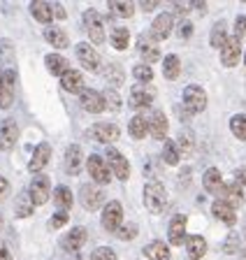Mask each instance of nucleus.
<instances>
[{
  "instance_id": "5",
  "label": "nucleus",
  "mask_w": 246,
  "mask_h": 260,
  "mask_svg": "<svg viewBox=\"0 0 246 260\" xmlns=\"http://www.w3.org/2000/svg\"><path fill=\"white\" fill-rule=\"evenodd\" d=\"M172 30H174V16H172L170 12H163V14H158L156 19H153L151 30H149V38H151L153 42L167 40Z\"/></svg>"
},
{
  "instance_id": "35",
  "label": "nucleus",
  "mask_w": 246,
  "mask_h": 260,
  "mask_svg": "<svg viewBox=\"0 0 246 260\" xmlns=\"http://www.w3.org/2000/svg\"><path fill=\"white\" fill-rule=\"evenodd\" d=\"M130 135L135 137V140H142V137H147V130H149V123H147V116H142V114H135L130 119Z\"/></svg>"
},
{
  "instance_id": "26",
  "label": "nucleus",
  "mask_w": 246,
  "mask_h": 260,
  "mask_svg": "<svg viewBox=\"0 0 246 260\" xmlns=\"http://www.w3.org/2000/svg\"><path fill=\"white\" fill-rule=\"evenodd\" d=\"M186 251L191 255V260H200L207 253V242L202 235H188L186 237Z\"/></svg>"
},
{
  "instance_id": "33",
  "label": "nucleus",
  "mask_w": 246,
  "mask_h": 260,
  "mask_svg": "<svg viewBox=\"0 0 246 260\" xmlns=\"http://www.w3.org/2000/svg\"><path fill=\"white\" fill-rule=\"evenodd\" d=\"M30 14L35 16V21L40 23H49L54 19V10H51L49 3H33L30 5Z\"/></svg>"
},
{
  "instance_id": "7",
  "label": "nucleus",
  "mask_w": 246,
  "mask_h": 260,
  "mask_svg": "<svg viewBox=\"0 0 246 260\" xmlns=\"http://www.w3.org/2000/svg\"><path fill=\"white\" fill-rule=\"evenodd\" d=\"M121 221H123V207H121L119 200H112L110 205H104L102 209V228L107 233H116L121 228Z\"/></svg>"
},
{
  "instance_id": "3",
  "label": "nucleus",
  "mask_w": 246,
  "mask_h": 260,
  "mask_svg": "<svg viewBox=\"0 0 246 260\" xmlns=\"http://www.w3.org/2000/svg\"><path fill=\"white\" fill-rule=\"evenodd\" d=\"M28 195H30V200H33L35 207H42L44 202L51 198V184L49 179L44 177V174H35L30 186H28Z\"/></svg>"
},
{
  "instance_id": "48",
  "label": "nucleus",
  "mask_w": 246,
  "mask_h": 260,
  "mask_svg": "<svg viewBox=\"0 0 246 260\" xmlns=\"http://www.w3.org/2000/svg\"><path fill=\"white\" fill-rule=\"evenodd\" d=\"M246 35V16H237L235 19V38L241 40Z\"/></svg>"
},
{
  "instance_id": "13",
  "label": "nucleus",
  "mask_w": 246,
  "mask_h": 260,
  "mask_svg": "<svg viewBox=\"0 0 246 260\" xmlns=\"http://www.w3.org/2000/svg\"><path fill=\"white\" fill-rule=\"evenodd\" d=\"M75 54H77V58H79V63L86 68V70H91V72H95L100 68V54L95 51L93 47L88 42H82V44H77L75 47Z\"/></svg>"
},
{
  "instance_id": "53",
  "label": "nucleus",
  "mask_w": 246,
  "mask_h": 260,
  "mask_svg": "<svg viewBox=\"0 0 246 260\" xmlns=\"http://www.w3.org/2000/svg\"><path fill=\"white\" fill-rule=\"evenodd\" d=\"M235 184H239L241 188L246 186V168H239V170L235 172Z\"/></svg>"
},
{
  "instance_id": "11",
  "label": "nucleus",
  "mask_w": 246,
  "mask_h": 260,
  "mask_svg": "<svg viewBox=\"0 0 246 260\" xmlns=\"http://www.w3.org/2000/svg\"><path fill=\"white\" fill-rule=\"evenodd\" d=\"M86 168H88V174H91V179H93L95 184H110V177H112L110 165H107L100 156H88Z\"/></svg>"
},
{
  "instance_id": "36",
  "label": "nucleus",
  "mask_w": 246,
  "mask_h": 260,
  "mask_svg": "<svg viewBox=\"0 0 246 260\" xmlns=\"http://www.w3.org/2000/svg\"><path fill=\"white\" fill-rule=\"evenodd\" d=\"M112 47L116 49V51H123V49H128V42H130V32H128V28L119 26L112 30Z\"/></svg>"
},
{
  "instance_id": "39",
  "label": "nucleus",
  "mask_w": 246,
  "mask_h": 260,
  "mask_svg": "<svg viewBox=\"0 0 246 260\" xmlns=\"http://www.w3.org/2000/svg\"><path fill=\"white\" fill-rule=\"evenodd\" d=\"M230 130H232V135L237 140L246 142V116L244 114H235L232 119H230Z\"/></svg>"
},
{
  "instance_id": "30",
  "label": "nucleus",
  "mask_w": 246,
  "mask_h": 260,
  "mask_svg": "<svg viewBox=\"0 0 246 260\" xmlns=\"http://www.w3.org/2000/svg\"><path fill=\"white\" fill-rule=\"evenodd\" d=\"M144 255L149 260H170V249H167V244L165 242H151L144 246Z\"/></svg>"
},
{
  "instance_id": "6",
  "label": "nucleus",
  "mask_w": 246,
  "mask_h": 260,
  "mask_svg": "<svg viewBox=\"0 0 246 260\" xmlns=\"http://www.w3.org/2000/svg\"><path fill=\"white\" fill-rule=\"evenodd\" d=\"M79 202L86 211H95L104 205V193L98 188V186H91V184H84L79 188Z\"/></svg>"
},
{
  "instance_id": "1",
  "label": "nucleus",
  "mask_w": 246,
  "mask_h": 260,
  "mask_svg": "<svg viewBox=\"0 0 246 260\" xmlns=\"http://www.w3.org/2000/svg\"><path fill=\"white\" fill-rule=\"evenodd\" d=\"M167 202H170V195H167L165 186L160 181H147V186H144V207L151 214H163Z\"/></svg>"
},
{
  "instance_id": "16",
  "label": "nucleus",
  "mask_w": 246,
  "mask_h": 260,
  "mask_svg": "<svg viewBox=\"0 0 246 260\" xmlns=\"http://www.w3.org/2000/svg\"><path fill=\"white\" fill-rule=\"evenodd\" d=\"M14 79H17V75L12 70L3 72V79H0V107L3 109L12 107V103H14Z\"/></svg>"
},
{
  "instance_id": "51",
  "label": "nucleus",
  "mask_w": 246,
  "mask_h": 260,
  "mask_svg": "<svg viewBox=\"0 0 246 260\" xmlns=\"http://www.w3.org/2000/svg\"><path fill=\"white\" fill-rule=\"evenodd\" d=\"M237 242H239V237L237 235H230L228 237V242H225V253H235L239 246H237Z\"/></svg>"
},
{
  "instance_id": "60",
  "label": "nucleus",
  "mask_w": 246,
  "mask_h": 260,
  "mask_svg": "<svg viewBox=\"0 0 246 260\" xmlns=\"http://www.w3.org/2000/svg\"><path fill=\"white\" fill-rule=\"evenodd\" d=\"M0 79H3V75H0Z\"/></svg>"
},
{
  "instance_id": "50",
  "label": "nucleus",
  "mask_w": 246,
  "mask_h": 260,
  "mask_svg": "<svg viewBox=\"0 0 246 260\" xmlns=\"http://www.w3.org/2000/svg\"><path fill=\"white\" fill-rule=\"evenodd\" d=\"M193 35V23L191 21H181V26H179V38L181 40H188Z\"/></svg>"
},
{
  "instance_id": "45",
  "label": "nucleus",
  "mask_w": 246,
  "mask_h": 260,
  "mask_svg": "<svg viewBox=\"0 0 246 260\" xmlns=\"http://www.w3.org/2000/svg\"><path fill=\"white\" fill-rule=\"evenodd\" d=\"M91 260H119L116 258V251L110 249V246H100L91 253Z\"/></svg>"
},
{
  "instance_id": "28",
  "label": "nucleus",
  "mask_w": 246,
  "mask_h": 260,
  "mask_svg": "<svg viewBox=\"0 0 246 260\" xmlns=\"http://www.w3.org/2000/svg\"><path fill=\"white\" fill-rule=\"evenodd\" d=\"M60 86L65 88L67 93H79L84 88V77H82V72L79 70H67L65 75L60 77Z\"/></svg>"
},
{
  "instance_id": "15",
  "label": "nucleus",
  "mask_w": 246,
  "mask_h": 260,
  "mask_svg": "<svg viewBox=\"0 0 246 260\" xmlns=\"http://www.w3.org/2000/svg\"><path fill=\"white\" fill-rule=\"evenodd\" d=\"M186 216L184 214H177L172 216L170 228H167V239H170L172 246H184L186 244Z\"/></svg>"
},
{
  "instance_id": "19",
  "label": "nucleus",
  "mask_w": 246,
  "mask_h": 260,
  "mask_svg": "<svg viewBox=\"0 0 246 260\" xmlns=\"http://www.w3.org/2000/svg\"><path fill=\"white\" fill-rule=\"evenodd\" d=\"M219 195H221V200L228 202L232 209H237V207L244 202V188H241L239 184H235V181H232V184H223Z\"/></svg>"
},
{
  "instance_id": "41",
  "label": "nucleus",
  "mask_w": 246,
  "mask_h": 260,
  "mask_svg": "<svg viewBox=\"0 0 246 260\" xmlns=\"http://www.w3.org/2000/svg\"><path fill=\"white\" fill-rule=\"evenodd\" d=\"M102 100H104V109H110V112H119L121 109V95L116 91H112V88H107L102 93Z\"/></svg>"
},
{
  "instance_id": "9",
  "label": "nucleus",
  "mask_w": 246,
  "mask_h": 260,
  "mask_svg": "<svg viewBox=\"0 0 246 260\" xmlns=\"http://www.w3.org/2000/svg\"><path fill=\"white\" fill-rule=\"evenodd\" d=\"M107 160H110V172L116 174V179H121V181H126L128 177H130V165H128V158L123 156L121 151H116V149H107Z\"/></svg>"
},
{
  "instance_id": "12",
  "label": "nucleus",
  "mask_w": 246,
  "mask_h": 260,
  "mask_svg": "<svg viewBox=\"0 0 246 260\" xmlns=\"http://www.w3.org/2000/svg\"><path fill=\"white\" fill-rule=\"evenodd\" d=\"M17 140H19L17 121L5 119L0 123V149H3V151H12V149L17 146Z\"/></svg>"
},
{
  "instance_id": "40",
  "label": "nucleus",
  "mask_w": 246,
  "mask_h": 260,
  "mask_svg": "<svg viewBox=\"0 0 246 260\" xmlns=\"http://www.w3.org/2000/svg\"><path fill=\"white\" fill-rule=\"evenodd\" d=\"M54 198H56V202L60 205V209L63 211H67L72 207V193H70L67 186H58V188L54 190Z\"/></svg>"
},
{
  "instance_id": "29",
  "label": "nucleus",
  "mask_w": 246,
  "mask_h": 260,
  "mask_svg": "<svg viewBox=\"0 0 246 260\" xmlns=\"http://www.w3.org/2000/svg\"><path fill=\"white\" fill-rule=\"evenodd\" d=\"M202 184H204V188H207V193L219 195L221 188H223V174H221V170L209 168L202 177Z\"/></svg>"
},
{
  "instance_id": "32",
  "label": "nucleus",
  "mask_w": 246,
  "mask_h": 260,
  "mask_svg": "<svg viewBox=\"0 0 246 260\" xmlns=\"http://www.w3.org/2000/svg\"><path fill=\"white\" fill-rule=\"evenodd\" d=\"M228 26H225V21H216L212 28V35H209V44L216 49H221L225 44V40H228Z\"/></svg>"
},
{
  "instance_id": "43",
  "label": "nucleus",
  "mask_w": 246,
  "mask_h": 260,
  "mask_svg": "<svg viewBox=\"0 0 246 260\" xmlns=\"http://www.w3.org/2000/svg\"><path fill=\"white\" fill-rule=\"evenodd\" d=\"M132 77H135L137 81H151L153 79V70H151V65H147V63H139V65H135L132 68Z\"/></svg>"
},
{
  "instance_id": "8",
  "label": "nucleus",
  "mask_w": 246,
  "mask_h": 260,
  "mask_svg": "<svg viewBox=\"0 0 246 260\" xmlns=\"http://www.w3.org/2000/svg\"><path fill=\"white\" fill-rule=\"evenodd\" d=\"M241 58V40H237L235 35L225 40V44L221 47V63L225 68H235Z\"/></svg>"
},
{
  "instance_id": "44",
  "label": "nucleus",
  "mask_w": 246,
  "mask_h": 260,
  "mask_svg": "<svg viewBox=\"0 0 246 260\" xmlns=\"http://www.w3.org/2000/svg\"><path fill=\"white\" fill-rule=\"evenodd\" d=\"M110 10L114 12V14L123 16V19H128V16L135 14V5H132V3H121V0H119V3H112Z\"/></svg>"
},
{
  "instance_id": "52",
  "label": "nucleus",
  "mask_w": 246,
  "mask_h": 260,
  "mask_svg": "<svg viewBox=\"0 0 246 260\" xmlns=\"http://www.w3.org/2000/svg\"><path fill=\"white\" fill-rule=\"evenodd\" d=\"M7 193H10V181L5 177H0V202L7 198Z\"/></svg>"
},
{
  "instance_id": "4",
  "label": "nucleus",
  "mask_w": 246,
  "mask_h": 260,
  "mask_svg": "<svg viewBox=\"0 0 246 260\" xmlns=\"http://www.w3.org/2000/svg\"><path fill=\"white\" fill-rule=\"evenodd\" d=\"M84 30H86V35L91 38V42L93 44H102L104 40V28H102V19H100V14L95 10H86L84 12Z\"/></svg>"
},
{
  "instance_id": "14",
  "label": "nucleus",
  "mask_w": 246,
  "mask_h": 260,
  "mask_svg": "<svg viewBox=\"0 0 246 260\" xmlns=\"http://www.w3.org/2000/svg\"><path fill=\"white\" fill-rule=\"evenodd\" d=\"M91 137L93 140H98V142H102V144H112V142H116L119 140V125H114V123H107V121H100V123H95V125H91Z\"/></svg>"
},
{
  "instance_id": "27",
  "label": "nucleus",
  "mask_w": 246,
  "mask_h": 260,
  "mask_svg": "<svg viewBox=\"0 0 246 260\" xmlns=\"http://www.w3.org/2000/svg\"><path fill=\"white\" fill-rule=\"evenodd\" d=\"M44 40H47L54 49H65L67 44H70L67 42V32L58 26H47L44 28Z\"/></svg>"
},
{
  "instance_id": "55",
  "label": "nucleus",
  "mask_w": 246,
  "mask_h": 260,
  "mask_svg": "<svg viewBox=\"0 0 246 260\" xmlns=\"http://www.w3.org/2000/svg\"><path fill=\"white\" fill-rule=\"evenodd\" d=\"M156 7H158V3H156V0H147V3H142V10L144 12H151V10H156Z\"/></svg>"
},
{
  "instance_id": "18",
  "label": "nucleus",
  "mask_w": 246,
  "mask_h": 260,
  "mask_svg": "<svg viewBox=\"0 0 246 260\" xmlns=\"http://www.w3.org/2000/svg\"><path fill=\"white\" fill-rule=\"evenodd\" d=\"M128 103H130V107H135V109H147L149 105L153 103V91L147 86H132Z\"/></svg>"
},
{
  "instance_id": "23",
  "label": "nucleus",
  "mask_w": 246,
  "mask_h": 260,
  "mask_svg": "<svg viewBox=\"0 0 246 260\" xmlns=\"http://www.w3.org/2000/svg\"><path fill=\"white\" fill-rule=\"evenodd\" d=\"M44 65H47V70H49L54 77H63L67 70H70L67 58L65 56H60V54H47L44 56Z\"/></svg>"
},
{
  "instance_id": "58",
  "label": "nucleus",
  "mask_w": 246,
  "mask_h": 260,
  "mask_svg": "<svg viewBox=\"0 0 246 260\" xmlns=\"http://www.w3.org/2000/svg\"><path fill=\"white\" fill-rule=\"evenodd\" d=\"M0 228H3V216H0Z\"/></svg>"
},
{
  "instance_id": "21",
  "label": "nucleus",
  "mask_w": 246,
  "mask_h": 260,
  "mask_svg": "<svg viewBox=\"0 0 246 260\" xmlns=\"http://www.w3.org/2000/svg\"><path fill=\"white\" fill-rule=\"evenodd\" d=\"M86 228H72L70 233L65 235V237L60 239V244H63V249L65 251H79L86 244Z\"/></svg>"
},
{
  "instance_id": "57",
  "label": "nucleus",
  "mask_w": 246,
  "mask_h": 260,
  "mask_svg": "<svg viewBox=\"0 0 246 260\" xmlns=\"http://www.w3.org/2000/svg\"><path fill=\"white\" fill-rule=\"evenodd\" d=\"M241 260H246V251H241Z\"/></svg>"
},
{
  "instance_id": "10",
  "label": "nucleus",
  "mask_w": 246,
  "mask_h": 260,
  "mask_svg": "<svg viewBox=\"0 0 246 260\" xmlns=\"http://www.w3.org/2000/svg\"><path fill=\"white\" fill-rule=\"evenodd\" d=\"M79 105H82L86 112H91V114L104 112L102 93L95 91V88H82V91H79Z\"/></svg>"
},
{
  "instance_id": "38",
  "label": "nucleus",
  "mask_w": 246,
  "mask_h": 260,
  "mask_svg": "<svg viewBox=\"0 0 246 260\" xmlns=\"http://www.w3.org/2000/svg\"><path fill=\"white\" fill-rule=\"evenodd\" d=\"M163 160L167 162V165H179L181 153H179V149H177V142L165 140V146H163Z\"/></svg>"
},
{
  "instance_id": "17",
  "label": "nucleus",
  "mask_w": 246,
  "mask_h": 260,
  "mask_svg": "<svg viewBox=\"0 0 246 260\" xmlns=\"http://www.w3.org/2000/svg\"><path fill=\"white\" fill-rule=\"evenodd\" d=\"M49 158H51V146L47 144V142H42V144L35 146L33 156H30V162H28V170H30L33 174H38L40 170L49 162Z\"/></svg>"
},
{
  "instance_id": "22",
  "label": "nucleus",
  "mask_w": 246,
  "mask_h": 260,
  "mask_svg": "<svg viewBox=\"0 0 246 260\" xmlns=\"http://www.w3.org/2000/svg\"><path fill=\"white\" fill-rule=\"evenodd\" d=\"M212 214L219 218V221H223L225 225H237V211L232 209L228 202L216 200V202L212 205Z\"/></svg>"
},
{
  "instance_id": "34",
  "label": "nucleus",
  "mask_w": 246,
  "mask_h": 260,
  "mask_svg": "<svg viewBox=\"0 0 246 260\" xmlns=\"http://www.w3.org/2000/svg\"><path fill=\"white\" fill-rule=\"evenodd\" d=\"M33 209H35V205H33V200H30V195H28V193H19L17 207H14L17 218H28L30 214H33Z\"/></svg>"
},
{
  "instance_id": "47",
  "label": "nucleus",
  "mask_w": 246,
  "mask_h": 260,
  "mask_svg": "<svg viewBox=\"0 0 246 260\" xmlns=\"http://www.w3.org/2000/svg\"><path fill=\"white\" fill-rule=\"evenodd\" d=\"M67 223V211H58V214H54V216L49 218V228L51 230H56V228L65 225Z\"/></svg>"
},
{
  "instance_id": "25",
  "label": "nucleus",
  "mask_w": 246,
  "mask_h": 260,
  "mask_svg": "<svg viewBox=\"0 0 246 260\" xmlns=\"http://www.w3.org/2000/svg\"><path fill=\"white\" fill-rule=\"evenodd\" d=\"M147 123H149V133L156 140H165V135H167V116L163 112H153Z\"/></svg>"
},
{
  "instance_id": "20",
  "label": "nucleus",
  "mask_w": 246,
  "mask_h": 260,
  "mask_svg": "<svg viewBox=\"0 0 246 260\" xmlns=\"http://www.w3.org/2000/svg\"><path fill=\"white\" fill-rule=\"evenodd\" d=\"M137 51H139V56L144 58V63H153V60H158L160 58V49H158V44L153 42L149 35H142L139 38V42H137Z\"/></svg>"
},
{
  "instance_id": "31",
  "label": "nucleus",
  "mask_w": 246,
  "mask_h": 260,
  "mask_svg": "<svg viewBox=\"0 0 246 260\" xmlns=\"http://www.w3.org/2000/svg\"><path fill=\"white\" fill-rule=\"evenodd\" d=\"M179 72H181L179 56H177V54H167L163 58V75H165V79H170V81L179 79Z\"/></svg>"
},
{
  "instance_id": "2",
  "label": "nucleus",
  "mask_w": 246,
  "mask_h": 260,
  "mask_svg": "<svg viewBox=\"0 0 246 260\" xmlns=\"http://www.w3.org/2000/svg\"><path fill=\"white\" fill-rule=\"evenodd\" d=\"M184 107L191 114H200L207 109V93H204L202 86L197 84H191V86L184 88Z\"/></svg>"
},
{
  "instance_id": "37",
  "label": "nucleus",
  "mask_w": 246,
  "mask_h": 260,
  "mask_svg": "<svg viewBox=\"0 0 246 260\" xmlns=\"http://www.w3.org/2000/svg\"><path fill=\"white\" fill-rule=\"evenodd\" d=\"M102 75H104V79L110 81L112 86H121V84H123V68H121V65H116V63H110L107 65V68H104L102 70Z\"/></svg>"
},
{
  "instance_id": "56",
  "label": "nucleus",
  "mask_w": 246,
  "mask_h": 260,
  "mask_svg": "<svg viewBox=\"0 0 246 260\" xmlns=\"http://www.w3.org/2000/svg\"><path fill=\"white\" fill-rule=\"evenodd\" d=\"M51 10H54V14L58 16V19H65V10H63L60 5H51Z\"/></svg>"
},
{
  "instance_id": "59",
  "label": "nucleus",
  "mask_w": 246,
  "mask_h": 260,
  "mask_svg": "<svg viewBox=\"0 0 246 260\" xmlns=\"http://www.w3.org/2000/svg\"><path fill=\"white\" fill-rule=\"evenodd\" d=\"M244 65H246V54H244Z\"/></svg>"
},
{
  "instance_id": "49",
  "label": "nucleus",
  "mask_w": 246,
  "mask_h": 260,
  "mask_svg": "<svg viewBox=\"0 0 246 260\" xmlns=\"http://www.w3.org/2000/svg\"><path fill=\"white\" fill-rule=\"evenodd\" d=\"M191 10H193V5H184V3H174V5H172V12H170V14H172V16H174V14H179V16H186Z\"/></svg>"
},
{
  "instance_id": "42",
  "label": "nucleus",
  "mask_w": 246,
  "mask_h": 260,
  "mask_svg": "<svg viewBox=\"0 0 246 260\" xmlns=\"http://www.w3.org/2000/svg\"><path fill=\"white\" fill-rule=\"evenodd\" d=\"M177 149H179V153H191L193 151V133H191V130H181V133H179Z\"/></svg>"
},
{
  "instance_id": "54",
  "label": "nucleus",
  "mask_w": 246,
  "mask_h": 260,
  "mask_svg": "<svg viewBox=\"0 0 246 260\" xmlns=\"http://www.w3.org/2000/svg\"><path fill=\"white\" fill-rule=\"evenodd\" d=\"M0 260H12V251L7 249L5 242H0Z\"/></svg>"
},
{
  "instance_id": "24",
  "label": "nucleus",
  "mask_w": 246,
  "mask_h": 260,
  "mask_svg": "<svg viewBox=\"0 0 246 260\" xmlns=\"http://www.w3.org/2000/svg\"><path fill=\"white\" fill-rule=\"evenodd\" d=\"M65 172L67 174H79L82 172V146L72 144L65 151Z\"/></svg>"
},
{
  "instance_id": "46",
  "label": "nucleus",
  "mask_w": 246,
  "mask_h": 260,
  "mask_svg": "<svg viewBox=\"0 0 246 260\" xmlns=\"http://www.w3.org/2000/svg\"><path fill=\"white\" fill-rule=\"evenodd\" d=\"M137 225L135 223H128V225H121L119 230H116V235H119V239H123V242H128V239H135L137 237Z\"/></svg>"
}]
</instances>
